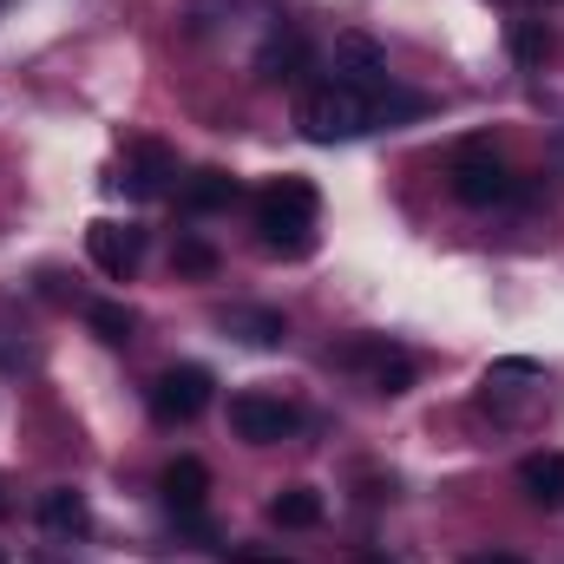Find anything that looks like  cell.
Here are the masks:
<instances>
[{
	"mask_svg": "<svg viewBox=\"0 0 564 564\" xmlns=\"http://www.w3.org/2000/svg\"><path fill=\"white\" fill-rule=\"evenodd\" d=\"M315 210H322V197H315L308 177H276V184H263V191H257L263 250H276V257H308V250H315Z\"/></svg>",
	"mask_w": 564,
	"mask_h": 564,
	"instance_id": "cell-1",
	"label": "cell"
},
{
	"mask_svg": "<svg viewBox=\"0 0 564 564\" xmlns=\"http://www.w3.org/2000/svg\"><path fill=\"white\" fill-rule=\"evenodd\" d=\"M295 126H302V139H315V144L361 139V132H375L368 126V93H355L341 79H322V86H308L295 99Z\"/></svg>",
	"mask_w": 564,
	"mask_h": 564,
	"instance_id": "cell-2",
	"label": "cell"
},
{
	"mask_svg": "<svg viewBox=\"0 0 564 564\" xmlns=\"http://www.w3.org/2000/svg\"><path fill=\"white\" fill-rule=\"evenodd\" d=\"M446 177H453V197H459V204H473V210H492V204H506V197L519 191V184H512V164L492 151V139L453 144Z\"/></svg>",
	"mask_w": 564,
	"mask_h": 564,
	"instance_id": "cell-3",
	"label": "cell"
},
{
	"mask_svg": "<svg viewBox=\"0 0 564 564\" xmlns=\"http://www.w3.org/2000/svg\"><path fill=\"white\" fill-rule=\"evenodd\" d=\"M335 361H341V368H355L375 394H408V388H414V355H408V348H394V341H381V335L348 341Z\"/></svg>",
	"mask_w": 564,
	"mask_h": 564,
	"instance_id": "cell-4",
	"label": "cell"
},
{
	"mask_svg": "<svg viewBox=\"0 0 564 564\" xmlns=\"http://www.w3.org/2000/svg\"><path fill=\"white\" fill-rule=\"evenodd\" d=\"M210 408V368H197V361H177V368H164L158 381H151V414L158 421H197Z\"/></svg>",
	"mask_w": 564,
	"mask_h": 564,
	"instance_id": "cell-5",
	"label": "cell"
},
{
	"mask_svg": "<svg viewBox=\"0 0 564 564\" xmlns=\"http://www.w3.org/2000/svg\"><path fill=\"white\" fill-rule=\"evenodd\" d=\"M86 257L99 263V276L126 282L144 263V230L139 224H112V217H99V224L86 230Z\"/></svg>",
	"mask_w": 564,
	"mask_h": 564,
	"instance_id": "cell-6",
	"label": "cell"
},
{
	"mask_svg": "<svg viewBox=\"0 0 564 564\" xmlns=\"http://www.w3.org/2000/svg\"><path fill=\"white\" fill-rule=\"evenodd\" d=\"M230 426H237V440H250V446H276L295 433V408L276 401V394H237L230 401Z\"/></svg>",
	"mask_w": 564,
	"mask_h": 564,
	"instance_id": "cell-7",
	"label": "cell"
},
{
	"mask_svg": "<svg viewBox=\"0 0 564 564\" xmlns=\"http://www.w3.org/2000/svg\"><path fill=\"white\" fill-rule=\"evenodd\" d=\"M335 79L355 86V93H381L388 86V53L368 33H341L335 40Z\"/></svg>",
	"mask_w": 564,
	"mask_h": 564,
	"instance_id": "cell-8",
	"label": "cell"
},
{
	"mask_svg": "<svg viewBox=\"0 0 564 564\" xmlns=\"http://www.w3.org/2000/svg\"><path fill=\"white\" fill-rule=\"evenodd\" d=\"M158 492H164V506H171L177 519H197L204 499H210V466H204V459H171V466L158 473Z\"/></svg>",
	"mask_w": 564,
	"mask_h": 564,
	"instance_id": "cell-9",
	"label": "cell"
},
{
	"mask_svg": "<svg viewBox=\"0 0 564 564\" xmlns=\"http://www.w3.org/2000/svg\"><path fill=\"white\" fill-rule=\"evenodd\" d=\"M40 525H46L53 539H86V532H93V506H86V492H79V486H53V492H40Z\"/></svg>",
	"mask_w": 564,
	"mask_h": 564,
	"instance_id": "cell-10",
	"label": "cell"
},
{
	"mask_svg": "<svg viewBox=\"0 0 564 564\" xmlns=\"http://www.w3.org/2000/svg\"><path fill=\"white\" fill-rule=\"evenodd\" d=\"M302 66H308V40H302L295 26H276V33L263 40V53H257V73H263L270 86H295Z\"/></svg>",
	"mask_w": 564,
	"mask_h": 564,
	"instance_id": "cell-11",
	"label": "cell"
},
{
	"mask_svg": "<svg viewBox=\"0 0 564 564\" xmlns=\"http://www.w3.org/2000/svg\"><path fill=\"white\" fill-rule=\"evenodd\" d=\"M217 322H224L243 348H282V341H289V322H282L276 308H250V302H237V308H217Z\"/></svg>",
	"mask_w": 564,
	"mask_h": 564,
	"instance_id": "cell-12",
	"label": "cell"
},
{
	"mask_svg": "<svg viewBox=\"0 0 564 564\" xmlns=\"http://www.w3.org/2000/svg\"><path fill=\"white\" fill-rule=\"evenodd\" d=\"M519 486H525L532 506L564 512V453H525L519 459Z\"/></svg>",
	"mask_w": 564,
	"mask_h": 564,
	"instance_id": "cell-13",
	"label": "cell"
},
{
	"mask_svg": "<svg viewBox=\"0 0 564 564\" xmlns=\"http://www.w3.org/2000/svg\"><path fill=\"white\" fill-rule=\"evenodd\" d=\"M171 177H177V158H171L164 144L139 139V144H132V164H126V177H119V184H132V197H158V191H171Z\"/></svg>",
	"mask_w": 564,
	"mask_h": 564,
	"instance_id": "cell-14",
	"label": "cell"
},
{
	"mask_svg": "<svg viewBox=\"0 0 564 564\" xmlns=\"http://www.w3.org/2000/svg\"><path fill=\"white\" fill-rule=\"evenodd\" d=\"M177 204H184L191 217L230 210V204H237V177H230V171H217V164H210V171H191V177L177 184Z\"/></svg>",
	"mask_w": 564,
	"mask_h": 564,
	"instance_id": "cell-15",
	"label": "cell"
},
{
	"mask_svg": "<svg viewBox=\"0 0 564 564\" xmlns=\"http://www.w3.org/2000/svg\"><path fill=\"white\" fill-rule=\"evenodd\" d=\"M270 525H282V532H315L322 525V492L315 486H282L276 499H270Z\"/></svg>",
	"mask_w": 564,
	"mask_h": 564,
	"instance_id": "cell-16",
	"label": "cell"
},
{
	"mask_svg": "<svg viewBox=\"0 0 564 564\" xmlns=\"http://www.w3.org/2000/svg\"><path fill=\"white\" fill-rule=\"evenodd\" d=\"M408 119H426V99H421V93H401V86L368 93V126H408Z\"/></svg>",
	"mask_w": 564,
	"mask_h": 564,
	"instance_id": "cell-17",
	"label": "cell"
},
{
	"mask_svg": "<svg viewBox=\"0 0 564 564\" xmlns=\"http://www.w3.org/2000/svg\"><path fill=\"white\" fill-rule=\"evenodd\" d=\"M86 322H93V335H99L106 348H126V341H132V328H139V315H132L126 302H93V308H86Z\"/></svg>",
	"mask_w": 564,
	"mask_h": 564,
	"instance_id": "cell-18",
	"label": "cell"
},
{
	"mask_svg": "<svg viewBox=\"0 0 564 564\" xmlns=\"http://www.w3.org/2000/svg\"><path fill=\"white\" fill-rule=\"evenodd\" d=\"M506 46H512L519 66H545V53H552V26H545V20H519Z\"/></svg>",
	"mask_w": 564,
	"mask_h": 564,
	"instance_id": "cell-19",
	"label": "cell"
},
{
	"mask_svg": "<svg viewBox=\"0 0 564 564\" xmlns=\"http://www.w3.org/2000/svg\"><path fill=\"white\" fill-rule=\"evenodd\" d=\"M171 263H177L184 276H217V250H210V243H197V237H177Z\"/></svg>",
	"mask_w": 564,
	"mask_h": 564,
	"instance_id": "cell-20",
	"label": "cell"
},
{
	"mask_svg": "<svg viewBox=\"0 0 564 564\" xmlns=\"http://www.w3.org/2000/svg\"><path fill=\"white\" fill-rule=\"evenodd\" d=\"M224 558L230 564H295V558H282V552H263V545H230Z\"/></svg>",
	"mask_w": 564,
	"mask_h": 564,
	"instance_id": "cell-21",
	"label": "cell"
},
{
	"mask_svg": "<svg viewBox=\"0 0 564 564\" xmlns=\"http://www.w3.org/2000/svg\"><path fill=\"white\" fill-rule=\"evenodd\" d=\"M466 564H525V558H519V552H473Z\"/></svg>",
	"mask_w": 564,
	"mask_h": 564,
	"instance_id": "cell-22",
	"label": "cell"
},
{
	"mask_svg": "<svg viewBox=\"0 0 564 564\" xmlns=\"http://www.w3.org/2000/svg\"><path fill=\"white\" fill-rule=\"evenodd\" d=\"M355 564H388V558H381V552H361V558H355Z\"/></svg>",
	"mask_w": 564,
	"mask_h": 564,
	"instance_id": "cell-23",
	"label": "cell"
},
{
	"mask_svg": "<svg viewBox=\"0 0 564 564\" xmlns=\"http://www.w3.org/2000/svg\"><path fill=\"white\" fill-rule=\"evenodd\" d=\"M0 512H7V486H0Z\"/></svg>",
	"mask_w": 564,
	"mask_h": 564,
	"instance_id": "cell-24",
	"label": "cell"
},
{
	"mask_svg": "<svg viewBox=\"0 0 564 564\" xmlns=\"http://www.w3.org/2000/svg\"><path fill=\"white\" fill-rule=\"evenodd\" d=\"M0 564H7V552H0Z\"/></svg>",
	"mask_w": 564,
	"mask_h": 564,
	"instance_id": "cell-25",
	"label": "cell"
}]
</instances>
